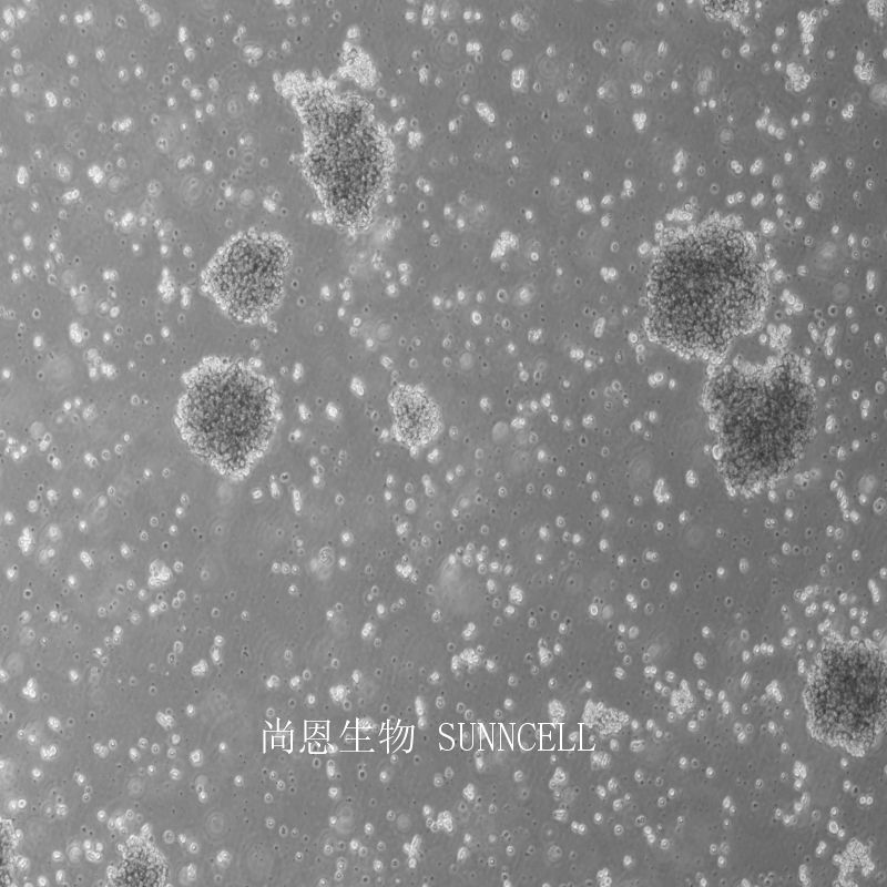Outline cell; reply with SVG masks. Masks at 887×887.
I'll return each instance as SVG.
<instances>
[{
    "mask_svg": "<svg viewBox=\"0 0 887 887\" xmlns=\"http://www.w3.org/2000/svg\"><path fill=\"white\" fill-rule=\"evenodd\" d=\"M765 275L744 234L704 225L667 244L648 284L651 335L683 353L724 350L759 319Z\"/></svg>",
    "mask_w": 887,
    "mask_h": 887,
    "instance_id": "1",
    "label": "cell"
},
{
    "mask_svg": "<svg viewBox=\"0 0 887 887\" xmlns=\"http://www.w3.org/2000/svg\"><path fill=\"white\" fill-rule=\"evenodd\" d=\"M706 404L724 473L743 489L793 468L810 438L816 411L805 371L789 356L763 369L721 373L708 386Z\"/></svg>",
    "mask_w": 887,
    "mask_h": 887,
    "instance_id": "2",
    "label": "cell"
},
{
    "mask_svg": "<svg viewBox=\"0 0 887 887\" xmlns=\"http://www.w3.org/2000/svg\"><path fill=\"white\" fill-rule=\"evenodd\" d=\"M273 386L254 369L208 359L187 377L176 424L190 449L224 475L246 471L268 446L276 425Z\"/></svg>",
    "mask_w": 887,
    "mask_h": 887,
    "instance_id": "3",
    "label": "cell"
},
{
    "mask_svg": "<svg viewBox=\"0 0 887 887\" xmlns=\"http://www.w3.org/2000/svg\"><path fill=\"white\" fill-rule=\"evenodd\" d=\"M806 696L818 737L868 747L885 727L884 657L859 642L829 644L816 660Z\"/></svg>",
    "mask_w": 887,
    "mask_h": 887,
    "instance_id": "4",
    "label": "cell"
},
{
    "mask_svg": "<svg viewBox=\"0 0 887 887\" xmlns=\"http://www.w3.org/2000/svg\"><path fill=\"white\" fill-rule=\"evenodd\" d=\"M359 121L336 124L312 151L309 170L333 216L343 225L367 221L386 172L379 136Z\"/></svg>",
    "mask_w": 887,
    "mask_h": 887,
    "instance_id": "5",
    "label": "cell"
},
{
    "mask_svg": "<svg viewBox=\"0 0 887 887\" xmlns=\"http://www.w3.org/2000/svg\"><path fill=\"white\" fill-rule=\"evenodd\" d=\"M289 264L290 251L282 237L244 235L214 258L204 274V288L232 318L256 322L279 304Z\"/></svg>",
    "mask_w": 887,
    "mask_h": 887,
    "instance_id": "6",
    "label": "cell"
},
{
    "mask_svg": "<svg viewBox=\"0 0 887 887\" xmlns=\"http://www.w3.org/2000/svg\"><path fill=\"white\" fill-rule=\"evenodd\" d=\"M390 405L397 436L404 443L422 445L437 434L440 414L425 394L400 386L391 394Z\"/></svg>",
    "mask_w": 887,
    "mask_h": 887,
    "instance_id": "7",
    "label": "cell"
}]
</instances>
